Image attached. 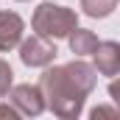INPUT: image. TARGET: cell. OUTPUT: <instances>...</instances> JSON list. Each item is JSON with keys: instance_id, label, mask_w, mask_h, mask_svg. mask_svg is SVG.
Returning a JSON list of instances; mask_svg holds the SVG:
<instances>
[{"instance_id": "6da1fadb", "label": "cell", "mask_w": 120, "mask_h": 120, "mask_svg": "<svg viewBox=\"0 0 120 120\" xmlns=\"http://www.w3.org/2000/svg\"><path fill=\"white\" fill-rule=\"evenodd\" d=\"M39 87L45 92L48 109H50L59 120H78L84 103H87V95H84V90L67 75L64 64L45 67V73H42V78H39Z\"/></svg>"}, {"instance_id": "7a4b0ae2", "label": "cell", "mask_w": 120, "mask_h": 120, "mask_svg": "<svg viewBox=\"0 0 120 120\" xmlns=\"http://www.w3.org/2000/svg\"><path fill=\"white\" fill-rule=\"evenodd\" d=\"M31 28L36 31V36H45L50 42L56 39H67L73 31L78 28V14L61 3H39L34 8V17H31Z\"/></svg>"}, {"instance_id": "3957f363", "label": "cell", "mask_w": 120, "mask_h": 120, "mask_svg": "<svg viewBox=\"0 0 120 120\" xmlns=\"http://www.w3.org/2000/svg\"><path fill=\"white\" fill-rule=\"evenodd\" d=\"M8 98H11V106L22 117H39L48 109L45 92H42V87H36V84H14L11 92H8Z\"/></svg>"}, {"instance_id": "277c9868", "label": "cell", "mask_w": 120, "mask_h": 120, "mask_svg": "<svg viewBox=\"0 0 120 120\" xmlns=\"http://www.w3.org/2000/svg\"><path fill=\"white\" fill-rule=\"evenodd\" d=\"M56 53H59L56 42H50L45 36H36V34L22 39V45H20V61L25 67H50Z\"/></svg>"}, {"instance_id": "5b68a950", "label": "cell", "mask_w": 120, "mask_h": 120, "mask_svg": "<svg viewBox=\"0 0 120 120\" xmlns=\"http://www.w3.org/2000/svg\"><path fill=\"white\" fill-rule=\"evenodd\" d=\"M25 22L17 11H0V53H8L22 45Z\"/></svg>"}, {"instance_id": "8992f818", "label": "cell", "mask_w": 120, "mask_h": 120, "mask_svg": "<svg viewBox=\"0 0 120 120\" xmlns=\"http://www.w3.org/2000/svg\"><path fill=\"white\" fill-rule=\"evenodd\" d=\"M92 59H95L92 67L98 70V75H117L120 73V42H112V39L101 42L95 48Z\"/></svg>"}, {"instance_id": "52a82bcc", "label": "cell", "mask_w": 120, "mask_h": 120, "mask_svg": "<svg viewBox=\"0 0 120 120\" xmlns=\"http://www.w3.org/2000/svg\"><path fill=\"white\" fill-rule=\"evenodd\" d=\"M64 70H67V75L84 90V95H90L92 90H95V84H98V70L92 67V64H87L84 59H73L64 64Z\"/></svg>"}, {"instance_id": "ba28073f", "label": "cell", "mask_w": 120, "mask_h": 120, "mask_svg": "<svg viewBox=\"0 0 120 120\" xmlns=\"http://www.w3.org/2000/svg\"><path fill=\"white\" fill-rule=\"evenodd\" d=\"M67 42H70V50L75 53V59H81V56H92L95 48L101 45V39H98L95 31H90V28H75L70 36H67Z\"/></svg>"}, {"instance_id": "9c48e42d", "label": "cell", "mask_w": 120, "mask_h": 120, "mask_svg": "<svg viewBox=\"0 0 120 120\" xmlns=\"http://www.w3.org/2000/svg\"><path fill=\"white\" fill-rule=\"evenodd\" d=\"M115 6H117V0H81V11L87 17H92V20L109 17L115 11Z\"/></svg>"}, {"instance_id": "30bf717a", "label": "cell", "mask_w": 120, "mask_h": 120, "mask_svg": "<svg viewBox=\"0 0 120 120\" xmlns=\"http://www.w3.org/2000/svg\"><path fill=\"white\" fill-rule=\"evenodd\" d=\"M14 87V70L6 59H0V98H6Z\"/></svg>"}, {"instance_id": "8fae6325", "label": "cell", "mask_w": 120, "mask_h": 120, "mask_svg": "<svg viewBox=\"0 0 120 120\" xmlns=\"http://www.w3.org/2000/svg\"><path fill=\"white\" fill-rule=\"evenodd\" d=\"M120 109L117 106H109V103H98L90 109V120H117Z\"/></svg>"}, {"instance_id": "7c38bea8", "label": "cell", "mask_w": 120, "mask_h": 120, "mask_svg": "<svg viewBox=\"0 0 120 120\" xmlns=\"http://www.w3.org/2000/svg\"><path fill=\"white\" fill-rule=\"evenodd\" d=\"M0 120H25L11 103H0Z\"/></svg>"}, {"instance_id": "4fadbf2b", "label": "cell", "mask_w": 120, "mask_h": 120, "mask_svg": "<svg viewBox=\"0 0 120 120\" xmlns=\"http://www.w3.org/2000/svg\"><path fill=\"white\" fill-rule=\"evenodd\" d=\"M109 98L115 101V106L120 109V78H112L109 81Z\"/></svg>"}, {"instance_id": "5bb4252c", "label": "cell", "mask_w": 120, "mask_h": 120, "mask_svg": "<svg viewBox=\"0 0 120 120\" xmlns=\"http://www.w3.org/2000/svg\"><path fill=\"white\" fill-rule=\"evenodd\" d=\"M20 3H25V0H20Z\"/></svg>"}, {"instance_id": "9a60e30c", "label": "cell", "mask_w": 120, "mask_h": 120, "mask_svg": "<svg viewBox=\"0 0 120 120\" xmlns=\"http://www.w3.org/2000/svg\"><path fill=\"white\" fill-rule=\"evenodd\" d=\"M117 120H120V117H117Z\"/></svg>"}]
</instances>
